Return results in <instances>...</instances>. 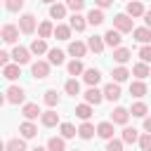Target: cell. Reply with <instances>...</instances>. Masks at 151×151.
I'll return each instance as SVG.
<instances>
[{"label": "cell", "instance_id": "6da1fadb", "mask_svg": "<svg viewBox=\"0 0 151 151\" xmlns=\"http://www.w3.org/2000/svg\"><path fill=\"white\" fill-rule=\"evenodd\" d=\"M113 28H116L118 33H130V31H134V28H132V19H130L127 14H116V17H113Z\"/></svg>", "mask_w": 151, "mask_h": 151}, {"label": "cell", "instance_id": "7a4b0ae2", "mask_svg": "<svg viewBox=\"0 0 151 151\" xmlns=\"http://www.w3.org/2000/svg\"><path fill=\"white\" fill-rule=\"evenodd\" d=\"M5 99H7L9 104H24V99H26V92H24V87H19V85H12V87L5 92Z\"/></svg>", "mask_w": 151, "mask_h": 151}, {"label": "cell", "instance_id": "3957f363", "mask_svg": "<svg viewBox=\"0 0 151 151\" xmlns=\"http://www.w3.org/2000/svg\"><path fill=\"white\" fill-rule=\"evenodd\" d=\"M19 31L26 33V35H31L35 31V17L33 14H21L19 17Z\"/></svg>", "mask_w": 151, "mask_h": 151}, {"label": "cell", "instance_id": "277c9868", "mask_svg": "<svg viewBox=\"0 0 151 151\" xmlns=\"http://www.w3.org/2000/svg\"><path fill=\"white\" fill-rule=\"evenodd\" d=\"M0 38H2L5 42H17V38H19V26H14V24H5L2 31H0Z\"/></svg>", "mask_w": 151, "mask_h": 151}, {"label": "cell", "instance_id": "5b68a950", "mask_svg": "<svg viewBox=\"0 0 151 151\" xmlns=\"http://www.w3.org/2000/svg\"><path fill=\"white\" fill-rule=\"evenodd\" d=\"M83 97H85V104H90V106H99V104L104 101V92L97 90V87H90Z\"/></svg>", "mask_w": 151, "mask_h": 151}, {"label": "cell", "instance_id": "8992f818", "mask_svg": "<svg viewBox=\"0 0 151 151\" xmlns=\"http://www.w3.org/2000/svg\"><path fill=\"white\" fill-rule=\"evenodd\" d=\"M127 118H130V111H127L125 106H116V109L111 111V123H113V125H125Z\"/></svg>", "mask_w": 151, "mask_h": 151}, {"label": "cell", "instance_id": "52a82bcc", "mask_svg": "<svg viewBox=\"0 0 151 151\" xmlns=\"http://www.w3.org/2000/svg\"><path fill=\"white\" fill-rule=\"evenodd\" d=\"M120 40H123V33H118L116 28H109V31L104 33V42H106L109 47H113V50L120 47Z\"/></svg>", "mask_w": 151, "mask_h": 151}, {"label": "cell", "instance_id": "ba28073f", "mask_svg": "<svg viewBox=\"0 0 151 151\" xmlns=\"http://www.w3.org/2000/svg\"><path fill=\"white\" fill-rule=\"evenodd\" d=\"M12 59H14V64H19V66H21V64H28V61H31V50L17 45V47L12 50Z\"/></svg>", "mask_w": 151, "mask_h": 151}, {"label": "cell", "instance_id": "9c48e42d", "mask_svg": "<svg viewBox=\"0 0 151 151\" xmlns=\"http://www.w3.org/2000/svg\"><path fill=\"white\" fill-rule=\"evenodd\" d=\"M31 73H33V78H38V80L47 78V76H50V61H35V64L31 66Z\"/></svg>", "mask_w": 151, "mask_h": 151}, {"label": "cell", "instance_id": "30bf717a", "mask_svg": "<svg viewBox=\"0 0 151 151\" xmlns=\"http://www.w3.org/2000/svg\"><path fill=\"white\" fill-rule=\"evenodd\" d=\"M101 92H104V99H109V101H118V99H120V94H123L118 83H109Z\"/></svg>", "mask_w": 151, "mask_h": 151}, {"label": "cell", "instance_id": "8fae6325", "mask_svg": "<svg viewBox=\"0 0 151 151\" xmlns=\"http://www.w3.org/2000/svg\"><path fill=\"white\" fill-rule=\"evenodd\" d=\"M113 132H116V130H113V123H111V120H104V123L97 125V134H99L101 139H106V142L113 139Z\"/></svg>", "mask_w": 151, "mask_h": 151}, {"label": "cell", "instance_id": "7c38bea8", "mask_svg": "<svg viewBox=\"0 0 151 151\" xmlns=\"http://www.w3.org/2000/svg\"><path fill=\"white\" fill-rule=\"evenodd\" d=\"M85 52H87V45H85V42H80V40H73V42H68V54H71L73 59H80V57H85Z\"/></svg>", "mask_w": 151, "mask_h": 151}, {"label": "cell", "instance_id": "4fadbf2b", "mask_svg": "<svg viewBox=\"0 0 151 151\" xmlns=\"http://www.w3.org/2000/svg\"><path fill=\"white\" fill-rule=\"evenodd\" d=\"M104 35H92V38H87V50H92L94 54H101L104 52Z\"/></svg>", "mask_w": 151, "mask_h": 151}, {"label": "cell", "instance_id": "5bb4252c", "mask_svg": "<svg viewBox=\"0 0 151 151\" xmlns=\"http://www.w3.org/2000/svg\"><path fill=\"white\" fill-rule=\"evenodd\" d=\"M19 132H21V139H33V137L38 134V127H35L31 120H24V123L19 125Z\"/></svg>", "mask_w": 151, "mask_h": 151}, {"label": "cell", "instance_id": "9a60e30c", "mask_svg": "<svg viewBox=\"0 0 151 151\" xmlns=\"http://www.w3.org/2000/svg\"><path fill=\"white\" fill-rule=\"evenodd\" d=\"M83 80H85L90 87H97V83L101 80V73H99L97 68H85V73H83Z\"/></svg>", "mask_w": 151, "mask_h": 151}, {"label": "cell", "instance_id": "2e32d148", "mask_svg": "<svg viewBox=\"0 0 151 151\" xmlns=\"http://www.w3.org/2000/svg\"><path fill=\"white\" fill-rule=\"evenodd\" d=\"M132 35H134V40H137V42H142V45H149V42H151V28H146V26L134 28V31H132Z\"/></svg>", "mask_w": 151, "mask_h": 151}, {"label": "cell", "instance_id": "e0dca14e", "mask_svg": "<svg viewBox=\"0 0 151 151\" xmlns=\"http://www.w3.org/2000/svg\"><path fill=\"white\" fill-rule=\"evenodd\" d=\"M125 12H127V17L132 19V17H144L146 14V9H144V5L142 2H127V7H125Z\"/></svg>", "mask_w": 151, "mask_h": 151}, {"label": "cell", "instance_id": "ac0fdd59", "mask_svg": "<svg viewBox=\"0 0 151 151\" xmlns=\"http://www.w3.org/2000/svg\"><path fill=\"white\" fill-rule=\"evenodd\" d=\"M40 123H42V125H45V127H54V125H57V123H59V113H57V111H52V109H50V111H45V113H42V116H40Z\"/></svg>", "mask_w": 151, "mask_h": 151}, {"label": "cell", "instance_id": "d6986e66", "mask_svg": "<svg viewBox=\"0 0 151 151\" xmlns=\"http://www.w3.org/2000/svg\"><path fill=\"white\" fill-rule=\"evenodd\" d=\"M68 26L73 28V31H85V26H87V17H80V14H73L71 17V21H68Z\"/></svg>", "mask_w": 151, "mask_h": 151}, {"label": "cell", "instance_id": "ffe728a7", "mask_svg": "<svg viewBox=\"0 0 151 151\" xmlns=\"http://www.w3.org/2000/svg\"><path fill=\"white\" fill-rule=\"evenodd\" d=\"M71 31H73L71 26L57 24V26H54V38H57V40H68V38H71Z\"/></svg>", "mask_w": 151, "mask_h": 151}, {"label": "cell", "instance_id": "44dd1931", "mask_svg": "<svg viewBox=\"0 0 151 151\" xmlns=\"http://www.w3.org/2000/svg\"><path fill=\"white\" fill-rule=\"evenodd\" d=\"M130 57H132V52L127 50V47H118V50H113V59L123 66V64H127L130 61Z\"/></svg>", "mask_w": 151, "mask_h": 151}, {"label": "cell", "instance_id": "7402d4cb", "mask_svg": "<svg viewBox=\"0 0 151 151\" xmlns=\"http://www.w3.org/2000/svg\"><path fill=\"white\" fill-rule=\"evenodd\" d=\"M21 113H24V118H26V120H33V118L42 116V113H40V109H38V104H24Z\"/></svg>", "mask_w": 151, "mask_h": 151}, {"label": "cell", "instance_id": "603a6c76", "mask_svg": "<svg viewBox=\"0 0 151 151\" xmlns=\"http://www.w3.org/2000/svg\"><path fill=\"white\" fill-rule=\"evenodd\" d=\"M94 132H97V127H94L92 123H83V125L78 127V137H80V139H92Z\"/></svg>", "mask_w": 151, "mask_h": 151}, {"label": "cell", "instance_id": "cb8c5ba5", "mask_svg": "<svg viewBox=\"0 0 151 151\" xmlns=\"http://www.w3.org/2000/svg\"><path fill=\"white\" fill-rule=\"evenodd\" d=\"M47 151H66L64 137H50L47 139Z\"/></svg>", "mask_w": 151, "mask_h": 151}, {"label": "cell", "instance_id": "d4e9b609", "mask_svg": "<svg viewBox=\"0 0 151 151\" xmlns=\"http://www.w3.org/2000/svg\"><path fill=\"white\" fill-rule=\"evenodd\" d=\"M50 35H54V26H52V21H42V24L38 26V38L45 40V38H50Z\"/></svg>", "mask_w": 151, "mask_h": 151}, {"label": "cell", "instance_id": "484cf974", "mask_svg": "<svg viewBox=\"0 0 151 151\" xmlns=\"http://www.w3.org/2000/svg\"><path fill=\"white\" fill-rule=\"evenodd\" d=\"M132 73L139 78V80H144L146 76H151V68H149V64H144V61H139V64H134L132 66Z\"/></svg>", "mask_w": 151, "mask_h": 151}, {"label": "cell", "instance_id": "4316f807", "mask_svg": "<svg viewBox=\"0 0 151 151\" xmlns=\"http://www.w3.org/2000/svg\"><path fill=\"white\" fill-rule=\"evenodd\" d=\"M2 76H5L7 80H17V78L21 76V68H19V64H9V66H5V68H2Z\"/></svg>", "mask_w": 151, "mask_h": 151}, {"label": "cell", "instance_id": "83f0119b", "mask_svg": "<svg viewBox=\"0 0 151 151\" xmlns=\"http://www.w3.org/2000/svg\"><path fill=\"white\" fill-rule=\"evenodd\" d=\"M130 94H132V97H144V94H146V83H144V80L130 83Z\"/></svg>", "mask_w": 151, "mask_h": 151}, {"label": "cell", "instance_id": "f1b7e54d", "mask_svg": "<svg viewBox=\"0 0 151 151\" xmlns=\"http://www.w3.org/2000/svg\"><path fill=\"white\" fill-rule=\"evenodd\" d=\"M139 137H142V134H139V132H137L134 127H125V130H123V137H120V139H123L125 144H134V142H139Z\"/></svg>", "mask_w": 151, "mask_h": 151}, {"label": "cell", "instance_id": "f546056e", "mask_svg": "<svg viewBox=\"0 0 151 151\" xmlns=\"http://www.w3.org/2000/svg\"><path fill=\"white\" fill-rule=\"evenodd\" d=\"M87 24H92V26L104 24V12H101V9H90V12H87Z\"/></svg>", "mask_w": 151, "mask_h": 151}, {"label": "cell", "instance_id": "4dcf8cb0", "mask_svg": "<svg viewBox=\"0 0 151 151\" xmlns=\"http://www.w3.org/2000/svg\"><path fill=\"white\" fill-rule=\"evenodd\" d=\"M28 50H31V54H45V52H50V50H47V42L40 40V38H35V40L31 42Z\"/></svg>", "mask_w": 151, "mask_h": 151}, {"label": "cell", "instance_id": "1f68e13d", "mask_svg": "<svg viewBox=\"0 0 151 151\" xmlns=\"http://www.w3.org/2000/svg\"><path fill=\"white\" fill-rule=\"evenodd\" d=\"M47 61H50V66H52V64H54V66L64 64V52H61V50H57V47H54V50H50V52H47Z\"/></svg>", "mask_w": 151, "mask_h": 151}, {"label": "cell", "instance_id": "d6a6232c", "mask_svg": "<svg viewBox=\"0 0 151 151\" xmlns=\"http://www.w3.org/2000/svg\"><path fill=\"white\" fill-rule=\"evenodd\" d=\"M66 71H68V76H80V73H85V68H83V61L80 59H73V61H68V66H66Z\"/></svg>", "mask_w": 151, "mask_h": 151}, {"label": "cell", "instance_id": "836d02e7", "mask_svg": "<svg viewBox=\"0 0 151 151\" xmlns=\"http://www.w3.org/2000/svg\"><path fill=\"white\" fill-rule=\"evenodd\" d=\"M111 76H113V83H118V85H120V83H125V80L130 78V71H127L125 66H118V68H113V73H111Z\"/></svg>", "mask_w": 151, "mask_h": 151}, {"label": "cell", "instance_id": "e575fe53", "mask_svg": "<svg viewBox=\"0 0 151 151\" xmlns=\"http://www.w3.org/2000/svg\"><path fill=\"white\" fill-rule=\"evenodd\" d=\"M146 111H149V106H146L144 101H137V104L130 106V113H132L134 118H146Z\"/></svg>", "mask_w": 151, "mask_h": 151}, {"label": "cell", "instance_id": "d590c367", "mask_svg": "<svg viewBox=\"0 0 151 151\" xmlns=\"http://www.w3.org/2000/svg\"><path fill=\"white\" fill-rule=\"evenodd\" d=\"M76 116H78L80 120L87 123L90 116H92V106H90V104H78V106H76Z\"/></svg>", "mask_w": 151, "mask_h": 151}, {"label": "cell", "instance_id": "8d00e7d4", "mask_svg": "<svg viewBox=\"0 0 151 151\" xmlns=\"http://www.w3.org/2000/svg\"><path fill=\"white\" fill-rule=\"evenodd\" d=\"M5 151H26V139H9L5 144Z\"/></svg>", "mask_w": 151, "mask_h": 151}, {"label": "cell", "instance_id": "74e56055", "mask_svg": "<svg viewBox=\"0 0 151 151\" xmlns=\"http://www.w3.org/2000/svg\"><path fill=\"white\" fill-rule=\"evenodd\" d=\"M66 9H68L66 5H59V2H57V5L50 7V17H52V19H64V17H66Z\"/></svg>", "mask_w": 151, "mask_h": 151}, {"label": "cell", "instance_id": "f35d334b", "mask_svg": "<svg viewBox=\"0 0 151 151\" xmlns=\"http://www.w3.org/2000/svg\"><path fill=\"white\" fill-rule=\"evenodd\" d=\"M64 90H66V94H71V97H76V94H80V83H78L76 78H71V80H66V85H64Z\"/></svg>", "mask_w": 151, "mask_h": 151}, {"label": "cell", "instance_id": "ab89813d", "mask_svg": "<svg viewBox=\"0 0 151 151\" xmlns=\"http://www.w3.org/2000/svg\"><path fill=\"white\" fill-rule=\"evenodd\" d=\"M59 132H61V137H64V139H71V137H76V134H78V130H76L71 123H61V125H59Z\"/></svg>", "mask_w": 151, "mask_h": 151}, {"label": "cell", "instance_id": "60d3db41", "mask_svg": "<svg viewBox=\"0 0 151 151\" xmlns=\"http://www.w3.org/2000/svg\"><path fill=\"white\" fill-rule=\"evenodd\" d=\"M42 99H45L47 106H57V104H59V94H57V90H47Z\"/></svg>", "mask_w": 151, "mask_h": 151}, {"label": "cell", "instance_id": "b9f144b4", "mask_svg": "<svg viewBox=\"0 0 151 151\" xmlns=\"http://www.w3.org/2000/svg\"><path fill=\"white\" fill-rule=\"evenodd\" d=\"M139 59H142L144 64L151 61V45H142V47H139Z\"/></svg>", "mask_w": 151, "mask_h": 151}, {"label": "cell", "instance_id": "7bdbcfd3", "mask_svg": "<svg viewBox=\"0 0 151 151\" xmlns=\"http://www.w3.org/2000/svg\"><path fill=\"white\" fill-rule=\"evenodd\" d=\"M66 7H68L73 14H78V12L85 7V2H83V0H68V2H66Z\"/></svg>", "mask_w": 151, "mask_h": 151}, {"label": "cell", "instance_id": "ee69618b", "mask_svg": "<svg viewBox=\"0 0 151 151\" xmlns=\"http://www.w3.org/2000/svg\"><path fill=\"white\" fill-rule=\"evenodd\" d=\"M139 146H142V151H151V134L149 132H144L139 137Z\"/></svg>", "mask_w": 151, "mask_h": 151}, {"label": "cell", "instance_id": "f6af8a7d", "mask_svg": "<svg viewBox=\"0 0 151 151\" xmlns=\"http://www.w3.org/2000/svg\"><path fill=\"white\" fill-rule=\"evenodd\" d=\"M123 139H111V142H106V151H123Z\"/></svg>", "mask_w": 151, "mask_h": 151}, {"label": "cell", "instance_id": "bcb514c9", "mask_svg": "<svg viewBox=\"0 0 151 151\" xmlns=\"http://www.w3.org/2000/svg\"><path fill=\"white\" fill-rule=\"evenodd\" d=\"M5 7H7L9 12H19V9L24 7V0H7V2H5Z\"/></svg>", "mask_w": 151, "mask_h": 151}, {"label": "cell", "instance_id": "7dc6e473", "mask_svg": "<svg viewBox=\"0 0 151 151\" xmlns=\"http://www.w3.org/2000/svg\"><path fill=\"white\" fill-rule=\"evenodd\" d=\"M111 7V0H97V9H106Z\"/></svg>", "mask_w": 151, "mask_h": 151}, {"label": "cell", "instance_id": "c3c4849f", "mask_svg": "<svg viewBox=\"0 0 151 151\" xmlns=\"http://www.w3.org/2000/svg\"><path fill=\"white\" fill-rule=\"evenodd\" d=\"M144 24H146V28H151V9H146V14H144Z\"/></svg>", "mask_w": 151, "mask_h": 151}, {"label": "cell", "instance_id": "681fc988", "mask_svg": "<svg viewBox=\"0 0 151 151\" xmlns=\"http://www.w3.org/2000/svg\"><path fill=\"white\" fill-rule=\"evenodd\" d=\"M144 130L151 134V118H144Z\"/></svg>", "mask_w": 151, "mask_h": 151}, {"label": "cell", "instance_id": "f907efd6", "mask_svg": "<svg viewBox=\"0 0 151 151\" xmlns=\"http://www.w3.org/2000/svg\"><path fill=\"white\" fill-rule=\"evenodd\" d=\"M31 151H47V149H45V146H33Z\"/></svg>", "mask_w": 151, "mask_h": 151}, {"label": "cell", "instance_id": "816d5d0a", "mask_svg": "<svg viewBox=\"0 0 151 151\" xmlns=\"http://www.w3.org/2000/svg\"><path fill=\"white\" fill-rule=\"evenodd\" d=\"M71 151H78V149H71Z\"/></svg>", "mask_w": 151, "mask_h": 151}]
</instances>
